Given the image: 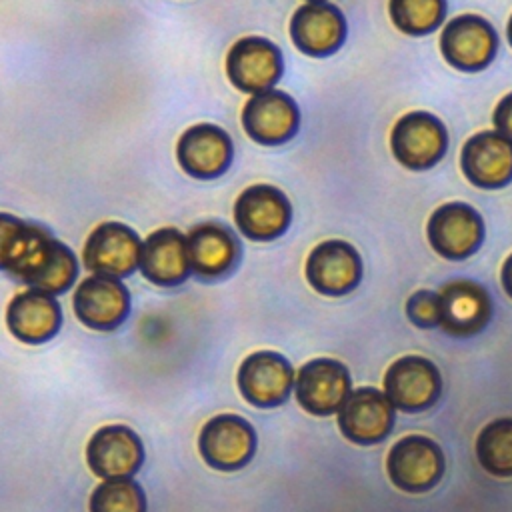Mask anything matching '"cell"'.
<instances>
[{
  "mask_svg": "<svg viewBox=\"0 0 512 512\" xmlns=\"http://www.w3.org/2000/svg\"><path fill=\"white\" fill-rule=\"evenodd\" d=\"M202 460L216 470L244 468L256 452V430L238 414H218L204 422L198 434Z\"/></svg>",
  "mask_w": 512,
  "mask_h": 512,
  "instance_id": "obj_1",
  "label": "cell"
},
{
  "mask_svg": "<svg viewBox=\"0 0 512 512\" xmlns=\"http://www.w3.org/2000/svg\"><path fill=\"white\" fill-rule=\"evenodd\" d=\"M440 446L420 434L400 438L388 452L386 472L392 484L404 492L420 494L434 488L444 474Z\"/></svg>",
  "mask_w": 512,
  "mask_h": 512,
  "instance_id": "obj_2",
  "label": "cell"
},
{
  "mask_svg": "<svg viewBox=\"0 0 512 512\" xmlns=\"http://www.w3.org/2000/svg\"><path fill=\"white\" fill-rule=\"evenodd\" d=\"M76 274L78 262L74 252L44 230L10 276L28 284L30 288L56 296L72 286Z\"/></svg>",
  "mask_w": 512,
  "mask_h": 512,
  "instance_id": "obj_3",
  "label": "cell"
},
{
  "mask_svg": "<svg viewBox=\"0 0 512 512\" xmlns=\"http://www.w3.org/2000/svg\"><path fill=\"white\" fill-rule=\"evenodd\" d=\"M236 384L252 406L274 408L288 400L294 388V368L280 352L258 350L242 360Z\"/></svg>",
  "mask_w": 512,
  "mask_h": 512,
  "instance_id": "obj_4",
  "label": "cell"
},
{
  "mask_svg": "<svg viewBox=\"0 0 512 512\" xmlns=\"http://www.w3.org/2000/svg\"><path fill=\"white\" fill-rule=\"evenodd\" d=\"M290 220L292 206L286 194L272 184H252L234 202L236 228L256 242L278 238Z\"/></svg>",
  "mask_w": 512,
  "mask_h": 512,
  "instance_id": "obj_5",
  "label": "cell"
},
{
  "mask_svg": "<svg viewBox=\"0 0 512 512\" xmlns=\"http://www.w3.org/2000/svg\"><path fill=\"white\" fill-rule=\"evenodd\" d=\"M142 242L138 234L122 222H102L86 238L84 266L102 276L124 278L140 266Z\"/></svg>",
  "mask_w": 512,
  "mask_h": 512,
  "instance_id": "obj_6",
  "label": "cell"
},
{
  "mask_svg": "<svg viewBox=\"0 0 512 512\" xmlns=\"http://www.w3.org/2000/svg\"><path fill=\"white\" fill-rule=\"evenodd\" d=\"M390 146L402 166L426 170L444 156L448 134L444 124L430 112H408L394 124Z\"/></svg>",
  "mask_w": 512,
  "mask_h": 512,
  "instance_id": "obj_7",
  "label": "cell"
},
{
  "mask_svg": "<svg viewBox=\"0 0 512 512\" xmlns=\"http://www.w3.org/2000/svg\"><path fill=\"white\" fill-rule=\"evenodd\" d=\"M294 392L308 414L330 416L342 408L352 392L350 372L334 358H314L298 370Z\"/></svg>",
  "mask_w": 512,
  "mask_h": 512,
  "instance_id": "obj_8",
  "label": "cell"
},
{
  "mask_svg": "<svg viewBox=\"0 0 512 512\" xmlns=\"http://www.w3.org/2000/svg\"><path fill=\"white\" fill-rule=\"evenodd\" d=\"M442 392L438 368L424 356H402L384 374V394L402 412L430 408Z\"/></svg>",
  "mask_w": 512,
  "mask_h": 512,
  "instance_id": "obj_9",
  "label": "cell"
},
{
  "mask_svg": "<svg viewBox=\"0 0 512 512\" xmlns=\"http://www.w3.org/2000/svg\"><path fill=\"white\" fill-rule=\"evenodd\" d=\"M226 74L242 92L260 94L272 90L282 76L280 48L262 36L240 38L228 50Z\"/></svg>",
  "mask_w": 512,
  "mask_h": 512,
  "instance_id": "obj_10",
  "label": "cell"
},
{
  "mask_svg": "<svg viewBox=\"0 0 512 512\" xmlns=\"http://www.w3.org/2000/svg\"><path fill=\"white\" fill-rule=\"evenodd\" d=\"M88 468L102 480L132 478L144 464L140 436L124 424L98 428L86 446Z\"/></svg>",
  "mask_w": 512,
  "mask_h": 512,
  "instance_id": "obj_11",
  "label": "cell"
},
{
  "mask_svg": "<svg viewBox=\"0 0 512 512\" xmlns=\"http://www.w3.org/2000/svg\"><path fill=\"white\" fill-rule=\"evenodd\" d=\"M440 48L454 68L478 72L496 56L498 36L488 20L478 14H462L444 26Z\"/></svg>",
  "mask_w": 512,
  "mask_h": 512,
  "instance_id": "obj_12",
  "label": "cell"
},
{
  "mask_svg": "<svg viewBox=\"0 0 512 512\" xmlns=\"http://www.w3.org/2000/svg\"><path fill=\"white\" fill-rule=\"evenodd\" d=\"M76 318L92 330H114L130 312V292L120 278L92 274L84 278L72 296Z\"/></svg>",
  "mask_w": 512,
  "mask_h": 512,
  "instance_id": "obj_13",
  "label": "cell"
},
{
  "mask_svg": "<svg viewBox=\"0 0 512 512\" xmlns=\"http://www.w3.org/2000/svg\"><path fill=\"white\" fill-rule=\"evenodd\" d=\"M428 240L440 256L462 260L480 248L484 222L470 204L448 202L438 206L430 216Z\"/></svg>",
  "mask_w": 512,
  "mask_h": 512,
  "instance_id": "obj_14",
  "label": "cell"
},
{
  "mask_svg": "<svg viewBox=\"0 0 512 512\" xmlns=\"http://www.w3.org/2000/svg\"><path fill=\"white\" fill-rule=\"evenodd\" d=\"M394 426V406L382 390L364 386L348 394L338 410V428L354 444H376Z\"/></svg>",
  "mask_w": 512,
  "mask_h": 512,
  "instance_id": "obj_15",
  "label": "cell"
},
{
  "mask_svg": "<svg viewBox=\"0 0 512 512\" xmlns=\"http://www.w3.org/2000/svg\"><path fill=\"white\" fill-rule=\"evenodd\" d=\"M306 278L320 294H348L362 278L360 254L344 240H324L308 254Z\"/></svg>",
  "mask_w": 512,
  "mask_h": 512,
  "instance_id": "obj_16",
  "label": "cell"
},
{
  "mask_svg": "<svg viewBox=\"0 0 512 512\" xmlns=\"http://www.w3.org/2000/svg\"><path fill=\"white\" fill-rule=\"evenodd\" d=\"M298 124L300 112L296 102L276 88L252 94L242 108V126L258 144H282L296 134Z\"/></svg>",
  "mask_w": 512,
  "mask_h": 512,
  "instance_id": "obj_17",
  "label": "cell"
},
{
  "mask_svg": "<svg viewBox=\"0 0 512 512\" xmlns=\"http://www.w3.org/2000/svg\"><path fill=\"white\" fill-rule=\"evenodd\" d=\"M232 140L216 124L200 122L184 130L176 144V158L182 170L194 178L210 180L224 174L232 162Z\"/></svg>",
  "mask_w": 512,
  "mask_h": 512,
  "instance_id": "obj_18",
  "label": "cell"
},
{
  "mask_svg": "<svg viewBox=\"0 0 512 512\" xmlns=\"http://www.w3.org/2000/svg\"><path fill=\"white\" fill-rule=\"evenodd\" d=\"M440 326L450 336L466 338L486 328L492 318V300L484 286L472 280H452L442 286Z\"/></svg>",
  "mask_w": 512,
  "mask_h": 512,
  "instance_id": "obj_19",
  "label": "cell"
},
{
  "mask_svg": "<svg viewBox=\"0 0 512 512\" xmlns=\"http://www.w3.org/2000/svg\"><path fill=\"white\" fill-rule=\"evenodd\" d=\"M290 36L296 48L308 56H328L346 38L344 14L328 2H306L292 14Z\"/></svg>",
  "mask_w": 512,
  "mask_h": 512,
  "instance_id": "obj_20",
  "label": "cell"
},
{
  "mask_svg": "<svg viewBox=\"0 0 512 512\" xmlns=\"http://www.w3.org/2000/svg\"><path fill=\"white\" fill-rule=\"evenodd\" d=\"M62 324L58 300L42 290L18 292L6 308V326L14 338L26 344H42L56 336Z\"/></svg>",
  "mask_w": 512,
  "mask_h": 512,
  "instance_id": "obj_21",
  "label": "cell"
},
{
  "mask_svg": "<svg viewBox=\"0 0 512 512\" xmlns=\"http://www.w3.org/2000/svg\"><path fill=\"white\" fill-rule=\"evenodd\" d=\"M138 268L156 286L168 288L182 284L192 272L186 236L174 226L154 230L142 242Z\"/></svg>",
  "mask_w": 512,
  "mask_h": 512,
  "instance_id": "obj_22",
  "label": "cell"
},
{
  "mask_svg": "<svg viewBox=\"0 0 512 512\" xmlns=\"http://www.w3.org/2000/svg\"><path fill=\"white\" fill-rule=\"evenodd\" d=\"M460 164L474 186L502 188L512 180V142L490 130L474 134L462 148Z\"/></svg>",
  "mask_w": 512,
  "mask_h": 512,
  "instance_id": "obj_23",
  "label": "cell"
},
{
  "mask_svg": "<svg viewBox=\"0 0 512 512\" xmlns=\"http://www.w3.org/2000/svg\"><path fill=\"white\" fill-rule=\"evenodd\" d=\"M190 268L206 280L226 276L238 262L240 242L220 222H202L186 234Z\"/></svg>",
  "mask_w": 512,
  "mask_h": 512,
  "instance_id": "obj_24",
  "label": "cell"
},
{
  "mask_svg": "<svg viewBox=\"0 0 512 512\" xmlns=\"http://www.w3.org/2000/svg\"><path fill=\"white\" fill-rule=\"evenodd\" d=\"M476 458L480 466L498 478L512 476V418H496L486 424L476 438Z\"/></svg>",
  "mask_w": 512,
  "mask_h": 512,
  "instance_id": "obj_25",
  "label": "cell"
},
{
  "mask_svg": "<svg viewBox=\"0 0 512 512\" xmlns=\"http://www.w3.org/2000/svg\"><path fill=\"white\" fill-rule=\"evenodd\" d=\"M146 508V494L132 478L102 480L88 502L90 512H146Z\"/></svg>",
  "mask_w": 512,
  "mask_h": 512,
  "instance_id": "obj_26",
  "label": "cell"
},
{
  "mask_svg": "<svg viewBox=\"0 0 512 512\" xmlns=\"http://www.w3.org/2000/svg\"><path fill=\"white\" fill-rule=\"evenodd\" d=\"M388 8L396 28L410 36H422L442 24L446 0H390Z\"/></svg>",
  "mask_w": 512,
  "mask_h": 512,
  "instance_id": "obj_27",
  "label": "cell"
},
{
  "mask_svg": "<svg viewBox=\"0 0 512 512\" xmlns=\"http://www.w3.org/2000/svg\"><path fill=\"white\" fill-rule=\"evenodd\" d=\"M44 230L46 228L24 222L14 214L0 212V270L12 274Z\"/></svg>",
  "mask_w": 512,
  "mask_h": 512,
  "instance_id": "obj_28",
  "label": "cell"
},
{
  "mask_svg": "<svg viewBox=\"0 0 512 512\" xmlns=\"http://www.w3.org/2000/svg\"><path fill=\"white\" fill-rule=\"evenodd\" d=\"M406 314L420 328L440 326V296L432 290H418L406 302Z\"/></svg>",
  "mask_w": 512,
  "mask_h": 512,
  "instance_id": "obj_29",
  "label": "cell"
},
{
  "mask_svg": "<svg viewBox=\"0 0 512 512\" xmlns=\"http://www.w3.org/2000/svg\"><path fill=\"white\" fill-rule=\"evenodd\" d=\"M494 126L500 136L512 142V92L506 94L494 110Z\"/></svg>",
  "mask_w": 512,
  "mask_h": 512,
  "instance_id": "obj_30",
  "label": "cell"
},
{
  "mask_svg": "<svg viewBox=\"0 0 512 512\" xmlns=\"http://www.w3.org/2000/svg\"><path fill=\"white\" fill-rule=\"evenodd\" d=\"M502 286H504L506 294L512 298V254L506 258V262L502 266Z\"/></svg>",
  "mask_w": 512,
  "mask_h": 512,
  "instance_id": "obj_31",
  "label": "cell"
},
{
  "mask_svg": "<svg viewBox=\"0 0 512 512\" xmlns=\"http://www.w3.org/2000/svg\"><path fill=\"white\" fill-rule=\"evenodd\" d=\"M508 40L512 44V16H510V22H508Z\"/></svg>",
  "mask_w": 512,
  "mask_h": 512,
  "instance_id": "obj_32",
  "label": "cell"
},
{
  "mask_svg": "<svg viewBox=\"0 0 512 512\" xmlns=\"http://www.w3.org/2000/svg\"><path fill=\"white\" fill-rule=\"evenodd\" d=\"M308 2H324V0H308Z\"/></svg>",
  "mask_w": 512,
  "mask_h": 512,
  "instance_id": "obj_33",
  "label": "cell"
}]
</instances>
